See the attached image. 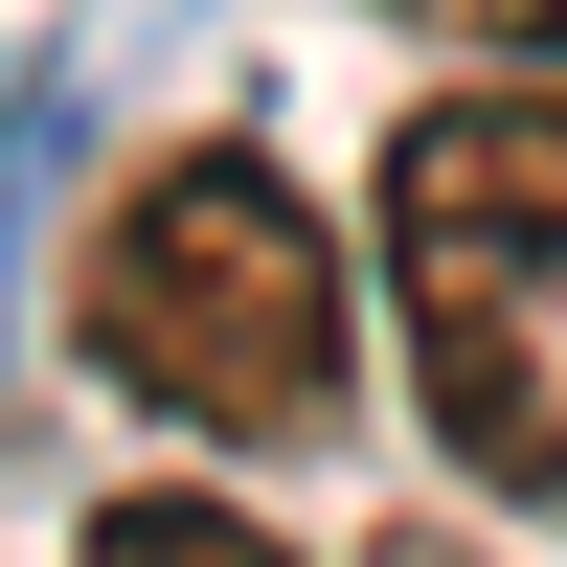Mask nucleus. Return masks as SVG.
Here are the masks:
<instances>
[{
	"instance_id": "obj_1",
	"label": "nucleus",
	"mask_w": 567,
	"mask_h": 567,
	"mask_svg": "<svg viewBox=\"0 0 567 567\" xmlns=\"http://www.w3.org/2000/svg\"><path fill=\"white\" fill-rule=\"evenodd\" d=\"M69 341H91L114 409H159V432H205V454H318L341 432V363H363V272H341V227L272 159L182 136V159H136L114 205H91Z\"/></svg>"
},
{
	"instance_id": "obj_2",
	"label": "nucleus",
	"mask_w": 567,
	"mask_h": 567,
	"mask_svg": "<svg viewBox=\"0 0 567 567\" xmlns=\"http://www.w3.org/2000/svg\"><path fill=\"white\" fill-rule=\"evenodd\" d=\"M386 318L454 477L567 499V91L477 69L386 136Z\"/></svg>"
},
{
	"instance_id": "obj_3",
	"label": "nucleus",
	"mask_w": 567,
	"mask_h": 567,
	"mask_svg": "<svg viewBox=\"0 0 567 567\" xmlns=\"http://www.w3.org/2000/svg\"><path fill=\"white\" fill-rule=\"evenodd\" d=\"M69 567H296V545H272V523H227V499H91Z\"/></svg>"
},
{
	"instance_id": "obj_4",
	"label": "nucleus",
	"mask_w": 567,
	"mask_h": 567,
	"mask_svg": "<svg viewBox=\"0 0 567 567\" xmlns=\"http://www.w3.org/2000/svg\"><path fill=\"white\" fill-rule=\"evenodd\" d=\"M432 45H477V69H523V91H567V0H409Z\"/></svg>"
},
{
	"instance_id": "obj_5",
	"label": "nucleus",
	"mask_w": 567,
	"mask_h": 567,
	"mask_svg": "<svg viewBox=\"0 0 567 567\" xmlns=\"http://www.w3.org/2000/svg\"><path fill=\"white\" fill-rule=\"evenodd\" d=\"M386 567H477V545H454V523H409V545H386Z\"/></svg>"
}]
</instances>
